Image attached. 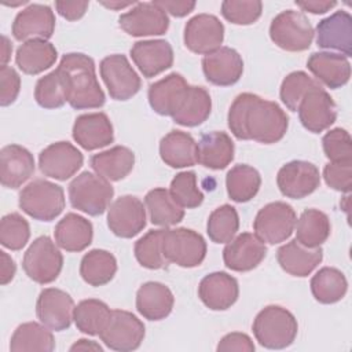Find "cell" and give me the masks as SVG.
<instances>
[{
  "label": "cell",
  "instance_id": "db71d44e",
  "mask_svg": "<svg viewBox=\"0 0 352 352\" xmlns=\"http://www.w3.org/2000/svg\"><path fill=\"white\" fill-rule=\"evenodd\" d=\"M21 89V77L18 72L6 65L0 67V104L10 106L15 102Z\"/></svg>",
  "mask_w": 352,
  "mask_h": 352
},
{
  "label": "cell",
  "instance_id": "277c9868",
  "mask_svg": "<svg viewBox=\"0 0 352 352\" xmlns=\"http://www.w3.org/2000/svg\"><path fill=\"white\" fill-rule=\"evenodd\" d=\"M114 188L98 173L81 172L69 184V199L74 209L89 216L104 213L113 199Z\"/></svg>",
  "mask_w": 352,
  "mask_h": 352
},
{
  "label": "cell",
  "instance_id": "f35d334b",
  "mask_svg": "<svg viewBox=\"0 0 352 352\" xmlns=\"http://www.w3.org/2000/svg\"><path fill=\"white\" fill-rule=\"evenodd\" d=\"M212 99L204 87L190 85L187 95L172 117V120L183 126H198L210 116Z\"/></svg>",
  "mask_w": 352,
  "mask_h": 352
},
{
  "label": "cell",
  "instance_id": "60d3db41",
  "mask_svg": "<svg viewBox=\"0 0 352 352\" xmlns=\"http://www.w3.org/2000/svg\"><path fill=\"white\" fill-rule=\"evenodd\" d=\"M261 176L257 169L246 164L232 166L226 176V187L228 197L235 202H248L258 192Z\"/></svg>",
  "mask_w": 352,
  "mask_h": 352
},
{
  "label": "cell",
  "instance_id": "94428289",
  "mask_svg": "<svg viewBox=\"0 0 352 352\" xmlns=\"http://www.w3.org/2000/svg\"><path fill=\"white\" fill-rule=\"evenodd\" d=\"M70 351H72V352H74V351H99V352H102L103 348H102L98 342H95V341H92V340L81 338V340L76 341V342L70 346Z\"/></svg>",
  "mask_w": 352,
  "mask_h": 352
},
{
  "label": "cell",
  "instance_id": "d6a6232c",
  "mask_svg": "<svg viewBox=\"0 0 352 352\" xmlns=\"http://www.w3.org/2000/svg\"><path fill=\"white\" fill-rule=\"evenodd\" d=\"M89 164L95 173L109 182H118L128 176L135 165V154L124 146H114L91 157Z\"/></svg>",
  "mask_w": 352,
  "mask_h": 352
},
{
  "label": "cell",
  "instance_id": "4fadbf2b",
  "mask_svg": "<svg viewBox=\"0 0 352 352\" xmlns=\"http://www.w3.org/2000/svg\"><path fill=\"white\" fill-rule=\"evenodd\" d=\"M120 28L133 37L161 36L169 28L168 14L154 1L136 3L128 12L118 18Z\"/></svg>",
  "mask_w": 352,
  "mask_h": 352
},
{
  "label": "cell",
  "instance_id": "f5cc1de1",
  "mask_svg": "<svg viewBox=\"0 0 352 352\" xmlns=\"http://www.w3.org/2000/svg\"><path fill=\"white\" fill-rule=\"evenodd\" d=\"M323 179L330 188L349 192L352 188V161L329 162L323 168Z\"/></svg>",
  "mask_w": 352,
  "mask_h": 352
},
{
  "label": "cell",
  "instance_id": "91938a15",
  "mask_svg": "<svg viewBox=\"0 0 352 352\" xmlns=\"http://www.w3.org/2000/svg\"><path fill=\"white\" fill-rule=\"evenodd\" d=\"M0 282L1 285H7L14 279L16 265L11 256H8L4 250L0 252Z\"/></svg>",
  "mask_w": 352,
  "mask_h": 352
},
{
  "label": "cell",
  "instance_id": "f6af8a7d",
  "mask_svg": "<svg viewBox=\"0 0 352 352\" xmlns=\"http://www.w3.org/2000/svg\"><path fill=\"white\" fill-rule=\"evenodd\" d=\"M164 228L151 230L136 241L133 252L138 263L142 267L148 270H161L169 264L164 256Z\"/></svg>",
  "mask_w": 352,
  "mask_h": 352
},
{
  "label": "cell",
  "instance_id": "30bf717a",
  "mask_svg": "<svg viewBox=\"0 0 352 352\" xmlns=\"http://www.w3.org/2000/svg\"><path fill=\"white\" fill-rule=\"evenodd\" d=\"M144 334V324L136 315L124 309H113L99 337L107 348L129 352L140 346Z\"/></svg>",
  "mask_w": 352,
  "mask_h": 352
},
{
  "label": "cell",
  "instance_id": "8d00e7d4",
  "mask_svg": "<svg viewBox=\"0 0 352 352\" xmlns=\"http://www.w3.org/2000/svg\"><path fill=\"white\" fill-rule=\"evenodd\" d=\"M55 340L51 329L37 322H26L19 324L10 340V351L12 352H52Z\"/></svg>",
  "mask_w": 352,
  "mask_h": 352
},
{
  "label": "cell",
  "instance_id": "83f0119b",
  "mask_svg": "<svg viewBox=\"0 0 352 352\" xmlns=\"http://www.w3.org/2000/svg\"><path fill=\"white\" fill-rule=\"evenodd\" d=\"M308 70L322 84L331 89L344 87L351 77V63L346 56L336 52H314L307 60Z\"/></svg>",
  "mask_w": 352,
  "mask_h": 352
},
{
  "label": "cell",
  "instance_id": "484cf974",
  "mask_svg": "<svg viewBox=\"0 0 352 352\" xmlns=\"http://www.w3.org/2000/svg\"><path fill=\"white\" fill-rule=\"evenodd\" d=\"M73 139L84 150L92 151L109 146L114 140L111 121L104 113H88L76 118Z\"/></svg>",
  "mask_w": 352,
  "mask_h": 352
},
{
  "label": "cell",
  "instance_id": "be15d7a7",
  "mask_svg": "<svg viewBox=\"0 0 352 352\" xmlns=\"http://www.w3.org/2000/svg\"><path fill=\"white\" fill-rule=\"evenodd\" d=\"M100 4L110 8V10H121V8H125V7H129V6H135L136 1H126V3H122V1H100Z\"/></svg>",
  "mask_w": 352,
  "mask_h": 352
},
{
  "label": "cell",
  "instance_id": "2e32d148",
  "mask_svg": "<svg viewBox=\"0 0 352 352\" xmlns=\"http://www.w3.org/2000/svg\"><path fill=\"white\" fill-rule=\"evenodd\" d=\"M81 151L69 142H56L47 146L38 155V166L44 176L65 182L82 166Z\"/></svg>",
  "mask_w": 352,
  "mask_h": 352
},
{
  "label": "cell",
  "instance_id": "8fae6325",
  "mask_svg": "<svg viewBox=\"0 0 352 352\" xmlns=\"http://www.w3.org/2000/svg\"><path fill=\"white\" fill-rule=\"evenodd\" d=\"M99 70L109 95L114 100H128L139 92L142 85L140 77L125 55L113 54L103 58Z\"/></svg>",
  "mask_w": 352,
  "mask_h": 352
},
{
  "label": "cell",
  "instance_id": "b9f144b4",
  "mask_svg": "<svg viewBox=\"0 0 352 352\" xmlns=\"http://www.w3.org/2000/svg\"><path fill=\"white\" fill-rule=\"evenodd\" d=\"M348 290L345 275L334 267L320 268L311 279V292L316 301L334 304L344 298Z\"/></svg>",
  "mask_w": 352,
  "mask_h": 352
},
{
  "label": "cell",
  "instance_id": "ab89813d",
  "mask_svg": "<svg viewBox=\"0 0 352 352\" xmlns=\"http://www.w3.org/2000/svg\"><path fill=\"white\" fill-rule=\"evenodd\" d=\"M296 239L307 248H319L327 241L331 224L326 213L319 209H307L296 221Z\"/></svg>",
  "mask_w": 352,
  "mask_h": 352
},
{
  "label": "cell",
  "instance_id": "d590c367",
  "mask_svg": "<svg viewBox=\"0 0 352 352\" xmlns=\"http://www.w3.org/2000/svg\"><path fill=\"white\" fill-rule=\"evenodd\" d=\"M144 206L154 226H175L184 217V209L172 198L170 192L162 187L153 188L146 194Z\"/></svg>",
  "mask_w": 352,
  "mask_h": 352
},
{
  "label": "cell",
  "instance_id": "c3c4849f",
  "mask_svg": "<svg viewBox=\"0 0 352 352\" xmlns=\"http://www.w3.org/2000/svg\"><path fill=\"white\" fill-rule=\"evenodd\" d=\"M30 238V227L19 213H8L0 221V243L10 250H21Z\"/></svg>",
  "mask_w": 352,
  "mask_h": 352
},
{
  "label": "cell",
  "instance_id": "6f0895ef",
  "mask_svg": "<svg viewBox=\"0 0 352 352\" xmlns=\"http://www.w3.org/2000/svg\"><path fill=\"white\" fill-rule=\"evenodd\" d=\"M160 8H162L166 14L169 12L173 16L182 18L190 14L195 8V1L190 0H155L154 1Z\"/></svg>",
  "mask_w": 352,
  "mask_h": 352
},
{
  "label": "cell",
  "instance_id": "ba28073f",
  "mask_svg": "<svg viewBox=\"0 0 352 352\" xmlns=\"http://www.w3.org/2000/svg\"><path fill=\"white\" fill-rule=\"evenodd\" d=\"M297 214L292 205L275 201L263 206L253 221L254 234L270 245L286 241L294 231Z\"/></svg>",
  "mask_w": 352,
  "mask_h": 352
},
{
  "label": "cell",
  "instance_id": "d6986e66",
  "mask_svg": "<svg viewBox=\"0 0 352 352\" xmlns=\"http://www.w3.org/2000/svg\"><path fill=\"white\" fill-rule=\"evenodd\" d=\"M55 30V15L51 7L29 4L12 22V36L18 41L48 40Z\"/></svg>",
  "mask_w": 352,
  "mask_h": 352
},
{
  "label": "cell",
  "instance_id": "7dc6e473",
  "mask_svg": "<svg viewBox=\"0 0 352 352\" xmlns=\"http://www.w3.org/2000/svg\"><path fill=\"white\" fill-rule=\"evenodd\" d=\"M169 192L183 209H192L204 202V194L197 186V176L192 170L177 173L170 182Z\"/></svg>",
  "mask_w": 352,
  "mask_h": 352
},
{
  "label": "cell",
  "instance_id": "44dd1931",
  "mask_svg": "<svg viewBox=\"0 0 352 352\" xmlns=\"http://www.w3.org/2000/svg\"><path fill=\"white\" fill-rule=\"evenodd\" d=\"M316 44L349 58L352 55V16L349 12L340 10L319 21L316 25Z\"/></svg>",
  "mask_w": 352,
  "mask_h": 352
},
{
  "label": "cell",
  "instance_id": "603a6c76",
  "mask_svg": "<svg viewBox=\"0 0 352 352\" xmlns=\"http://www.w3.org/2000/svg\"><path fill=\"white\" fill-rule=\"evenodd\" d=\"M190 85L179 73H170L148 88V103L160 116L173 117L180 109Z\"/></svg>",
  "mask_w": 352,
  "mask_h": 352
},
{
  "label": "cell",
  "instance_id": "f907efd6",
  "mask_svg": "<svg viewBox=\"0 0 352 352\" xmlns=\"http://www.w3.org/2000/svg\"><path fill=\"white\" fill-rule=\"evenodd\" d=\"M322 146L330 162L352 161V140L344 128H334L326 132Z\"/></svg>",
  "mask_w": 352,
  "mask_h": 352
},
{
  "label": "cell",
  "instance_id": "52a82bcc",
  "mask_svg": "<svg viewBox=\"0 0 352 352\" xmlns=\"http://www.w3.org/2000/svg\"><path fill=\"white\" fill-rule=\"evenodd\" d=\"M22 267L32 280L47 285L59 276L63 267V256L50 236L41 235L25 252Z\"/></svg>",
  "mask_w": 352,
  "mask_h": 352
},
{
  "label": "cell",
  "instance_id": "8992f818",
  "mask_svg": "<svg viewBox=\"0 0 352 352\" xmlns=\"http://www.w3.org/2000/svg\"><path fill=\"white\" fill-rule=\"evenodd\" d=\"M315 32L308 18L294 10L279 12L270 25V37L275 45L289 52L305 51L311 47Z\"/></svg>",
  "mask_w": 352,
  "mask_h": 352
},
{
  "label": "cell",
  "instance_id": "bcb514c9",
  "mask_svg": "<svg viewBox=\"0 0 352 352\" xmlns=\"http://www.w3.org/2000/svg\"><path fill=\"white\" fill-rule=\"evenodd\" d=\"M34 99L44 109H58L67 102V91L59 69L38 78L34 88Z\"/></svg>",
  "mask_w": 352,
  "mask_h": 352
},
{
  "label": "cell",
  "instance_id": "ffe728a7",
  "mask_svg": "<svg viewBox=\"0 0 352 352\" xmlns=\"http://www.w3.org/2000/svg\"><path fill=\"white\" fill-rule=\"evenodd\" d=\"M265 254L267 246L256 234L242 232L226 245L223 260L231 271L246 272L256 268L265 258Z\"/></svg>",
  "mask_w": 352,
  "mask_h": 352
},
{
  "label": "cell",
  "instance_id": "ac0fdd59",
  "mask_svg": "<svg viewBox=\"0 0 352 352\" xmlns=\"http://www.w3.org/2000/svg\"><path fill=\"white\" fill-rule=\"evenodd\" d=\"M74 312V301L69 293L56 287H47L40 292L36 302L38 320L54 331L70 327Z\"/></svg>",
  "mask_w": 352,
  "mask_h": 352
},
{
  "label": "cell",
  "instance_id": "e575fe53",
  "mask_svg": "<svg viewBox=\"0 0 352 352\" xmlns=\"http://www.w3.org/2000/svg\"><path fill=\"white\" fill-rule=\"evenodd\" d=\"M58 58L54 44L47 40H30L21 44L16 50L15 63L25 74H40L50 69Z\"/></svg>",
  "mask_w": 352,
  "mask_h": 352
},
{
  "label": "cell",
  "instance_id": "1f68e13d",
  "mask_svg": "<svg viewBox=\"0 0 352 352\" xmlns=\"http://www.w3.org/2000/svg\"><path fill=\"white\" fill-rule=\"evenodd\" d=\"M55 243L66 252H82L87 249L94 238L92 223L77 214L67 213L58 221L55 231Z\"/></svg>",
  "mask_w": 352,
  "mask_h": 352
},
{
  "label": "cell",
  "instance_id": "3957f363",
  "mask_svg": "<svg viewBox=\"0 0 352 352\" xmlns=\"http://www.w3.org/2000/svg\"><path fill=\"white\" fill-rule=\"evenodd\" d=\"M252 329L261 346L283 349L294 342L298 323L289 309L280 305H268L256 315Z\"/></svg>",
  "mask_w": 352,
  "mask_h": 352
},
{
  "label": "cell",
  "instance_id": "7a4b0ae2",
  "mask_svg": "<svg viewBox=\"0 0 352 352\" xmlns=\"http://www.w3.org/2000/svg\"><path fill=\"white\" fill-rule=\"evenodd\" d=\"M58 69L65 80L67 103L73 109H99L104 104V92L98 82L95 62L91 56L81 52L66 54Z\"/></svg>",
  "mask_w": 352,
  "mask_h": 352
},
{
  "label": "cell",
  "instance_id": "9c48e42d",
  "mask_svg": "<svg viewBox=\"0 0 352 352\" xmlns=\"http://www.w3.org/2000/svg\"><path fill=\"white\" fill-rule=\"evenodd\" d=\"M162 248L166 261L183 268L201 265L206 256V242L204 236L184 227L165 230Z\"/></svg>",
  "mask_w": 352,
  "mask_h": 352
},
{
  "label": "cell",
  "instance_id": "5bb4252c",
  "mask_svg": "<svg viewBox=\"0 0 352 352\" xmlns=\"http://www.w3.org/2000/svg\"><path fill=\"white\" fill-rule=\"evenodd\" d=\"M276 184L285 197L301 199L312 194L319 187L320 173L312 162L294 160L285 164L278 170Z\"/></svg>",
  "mask_w": 352,
  "mask_h": 352
},
{
  "label": "cell",
  "instance_id": "d4e9b609",
  "mask_svg": "<svg viewBox=\"0 0 352 352\" xmlns=\"http://www.w3.org/2000/svg\"><path fill=\"white\" fill-rule=\"evenodd\" d=\"M129 54L146 78L155 77L173 65V50L166 40L136 41Z\"/></svg>",
  "mask_w": 352,
  "mask_h": 352
},
{
  "label": "cell",
  "instance_id": "f546056e",
  "mask_svg": "<svg viewBox=\"0 0 352 352\" xmlns=\"http://www.w3.org/2000/svg\"><path fill=\"white\" fill-rule=\"evenodd\" d=\"M175 297L170 289L161 282H146L136 293V309L148 320H162L173 309Z\"/></svg>",
  "mask_w": 352,
  "mask_h": 352
},
{
  "label": "cell",
  "instance_id": "4dcf8cb0",
  "mask_svg": "<svg viewBox=\"0 0 352 352\" xmlns=\"http://www.w3.org/2000/svg\"><path fill=\"white\" fill-rule=\"evenodd\" d=\"M234 142L221 131H212L201 136L197 143V162L205 168L220 170L234 160Z\"/></svg>",
  "mask_w": 352,
  "mask_h": 352
},
{
  "label": "cell",
  "instance_id": "ee69618b",
  "mask_svg": "<svg viewBox=\"0 0 352 352\" xmlns=\"http://www.w3.org/2000/svg\"><path fill=\"white\" fill-rule=\"evenodd\" d=\"M239 228V216L234 206L224 204L216 208L208 219L206 232L214 243H228L236 235Z\"/></svg>",
  "mask_w": 352,
  "mask_h": 352
},
{
  "label": "cell",
  "instance_id": "7bdbcfd3",
  "mask_svg": "<svg viewBox=\"0 0 352 352\" xmlns=\"http://www.w3.org/2000/svg\"><path fill=\"white\" fill-rule=\"evenodd\" d=\"M110 315L111 309L106 302L96 298H88L80 301L74 307L73 320L81 333L88 336H99Z\"/></svg>",
  "mask_w": 352,
  "mask_h": 352
},
{
  "label": "cell",
  "instance_id": "4316f807",
  "mask_svg": "<svg viewBox=\"0 0 352 352\" xmlns=\"http://www.w3.org/2000/svg\"><path fill=\"white\" fill-rule=\"evenodd\" d=\"M34 173L32 153L19 144H7L0 151V180L7 188H18Z\"/></svg>",
  "mask_w": 352,
  "mask_h": 352
},
{
  "label": "cell",
  "instance_id": "6da1fadb",
  "mask_svg": "<svg viewBox=\"0 0 352 352\" xmlns=\"http://www.w3.org/2000/svg\"><path fill=\"white\" fill-rule=\"evenodd\" d=\"M227 121L236 139L263 144L279 142L289 126V117L278 103L250 92L239 94L234 99Z\"/></svg>",
  "mask_w": 352,
  "mask_h": 352
},
{
  "label": "cell",
  "instance_id": "7402d4cb",
  "mask_svg": "<svg viewBox=\"0 0 352 352\" xmlns=\"http://www.w3.org/2000/svg\"><path fill=\"white\" fill-rule=\"evenodd\" d=\"M206 80L219 87H228L239 81L243 73L242 56L231 47H220L202 59Z\"/></svg>",
  "mask_w": 352,
  "mask_h": 352
},
{
  "label": "cell",
  "instance_id": "9a60e30c",
  "mask_svg": "<svg viewBox=\"0 0 352 352\" xmlns=\"http://www.w3.org/2000/svg\"><path fill=\"white\" fill-rule=\"evenodd\" d=\"M107 226L120 238H133L146 227V206L133 195H122L107 209Z\"/></svg>",
  "mask_w": 352,
  "mask_h": 352
},
{
  "label": "cell",
  "instance_id": "680465c9",
  "mask_svg": "<svg viewBox=\"0 0 352 352\" xmlns=\"http://www.w3.org/2000/svg\"><path fill=\"white\" fill-rule=\"evenodd\" d=\"M297 7L302 11H308L311 14H324L330 11L333 7L337 6V1L330 0H305V1H296Z\"/></svg>",
  "mask_w": 352,
  "mask_h": 352
},
{
  "label": "cell",
  "instance_id": "11a10c76",
  "mask_svg": "<svg viewBox=\"0 0 352 352\" xmlns=\"http://www.w3.org/2000/svg\"><path fill=\"white\" fill-rule=\"evenodd\" d=\"M217 351L226 352V351H238V352H253L254 351V344L252 338L239 331L228 333L226 334L217 344Z\"/></svg>",
  "mask_w": 352,
  "mask_h": 352
},
{
  "label": "cell",
  "instance_id": "836d02e7",
  "mask_svg": "<svg viewBox=\"0 0 352 352\" xmlns=\"http://www.w3.org/2000/svg\"><path fill=\"white\" fill-rule=\"evenodd\" d=\"M161 160L170 168H187L197 164V142L183 131H170L160 142Z\"/></svg>",
  "mask_w": 352,
  "mask_h": 352
},
{
  "label": "cell",
  "instance_id": "cb8c5ba5",
  "mask_svg": "<svg viewBox=\"0 0 352 352\" xmlns=\"http://www.w3.org/2000/svg\"><path fill=\"white\" fill-rule=\"evenodd\" d=\"M198 296L209 309L226 311L231 308L238 300V280L223 271L208 274L199 282Z\"/></svg>",
  "mask_w": 352,
  "mask_h": 352
},
{
  "label": "cell",
  "instance_id": "6125c7cd",
  "mask_svg": "<svg viewBox=\"0 0 352 352\" xmlns=\"http://www.w3.org/2000/svg\"><path fill=\"white\" fill-rule=\"evenodd\" d=\"M11 52H12V45H11L8 37L7 36H1V55H0L1 66L7 65V62L11 58Z\"/></svg>",
  "mask_w": 352,
  "mask_h": 352
},
{
  "label": "cell",
  "instance_id": "f1b7e54d",
  "mask_svg": "<svg viewBox=\"0 0 352 352\" xmlns=\"http://www.w3.org/2000/svg\"><path fill=\"white\" fill-rule=\"evenodd\" d=\"M280 268L289 275L304 278L308 276L322 261V248H307L297 239L282 245L276 252Z\"/></svg>",
  "mask_w": 352,
  "mask_h": 352
},
{
  "label": "cell",
  "instance_id": "681fc988",
  "mask_svg": "<svg viewBox=\"0 0 352 352\" xmlns=\"http://www.w3.org/2000/svg\"><path fill=\"white\" fill-rule=\"evenodd\" d=\"M318 81H315L312 77H309L305 72H292L289 73L282 84L279 96L282 103L292 111H297V107L304 98V95L311 89Z\"/></svg>",
  "mask_w": 352,
  "mask_h": 352
},
{
  "label": "cell",
  "instance_id": "816d5d0a",
  "mask_svg": "<svg viewBox=\"0 0 352 352\" xmlns=\"http://www.w3.org/2000/svg\"><path fill=\"white\" fill-rule=\"evenodd\" d=\"M263 11V3L253 1H223L221 15L224 19L234 25H252L254 23Z\"/></svg>",
  "mask_w": 352,
  "mask_h": 352
},
{
  "label": "cell",
  "instance_id": "7c38bea8",
  "mask_svg": "<svg viewBox=\"0 0 352 352\" xmlns=\"http://www.w3.org/2000/svg\"><path fill=\"white\" fill-rule=\"evenodd\" d=\"M298 118L305 129L312 133H320L330 128L337 118V106L327 91L316 82L301 99Z\"/></svg>",
  "mask_w": 352,
  "mask_h": 352
},
{
  "label": "cell",
  "instance_id": "e0dca14e",
  "mask_svg": "<svg viewBox=\"0 0 352 352\" xmlns=\"http://www.w3.org/2000/svg\"><path fill=\"white\" fill-rule=\"evenodd\" d=\"M224 26L210 14H198L184 26V45L194 54L208 55L221 47Z\"/></svg>",
  "mask_w": 352,
  "mask_h": 352
},
{
  "label": "cell",
  "instance_id": "9f6ffc18",
  "mask_svg": "<svg viewBox=\"0 0 352 352\" xmlns=\"http://www.w3.org/2000/svg\"><path fill=\"white\" fill-rule=\"evenodd\" d=\"M88 1H55V8L60 16L67 21H77L88 10Z\"/></svg>",
  "mask_w": 352,
  "mask_h": 352
},
{
  "label": "cell",
  "instance_id": "74e56055",
  "mask_svg": "<svg viewBox=\"0 0 352 352\" xmlns=\"http://www.w3.org/2000/svg\"><path fill=\"white\" fill-rule=\"evenodd\" d=\"M117 272L116 257L103 249H94L84 254L80 263V275L91 286L109 283Z\"/></svg>",
  "mask_w": 352,
  "mask_h": 352
},
{
  "label": "cell",
  "instance_id": "5b68a950",
  "mask_svg": "<svg viewBox=\"0 0 352 352\" xmlns=\"http://www.w3.org/2000/svg\"><path fill=\"white\" fill-rule=\"evenodd\" d=\"M19 208L36 220L51 221L65 209L63 188L52 182L36 179L19 192Z\"/></svg>",
  "mask_w": 352,
  "mask_h": 352
}]
</instances>
